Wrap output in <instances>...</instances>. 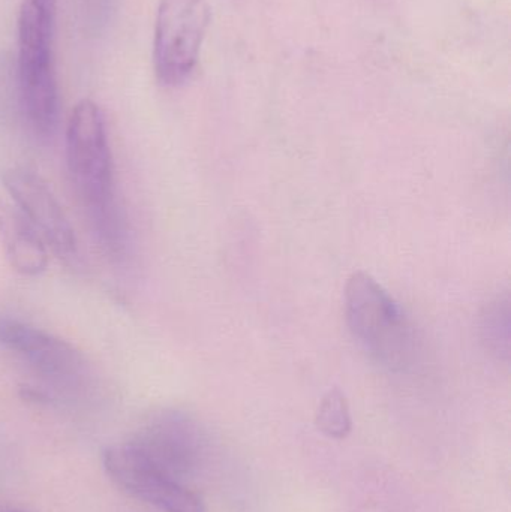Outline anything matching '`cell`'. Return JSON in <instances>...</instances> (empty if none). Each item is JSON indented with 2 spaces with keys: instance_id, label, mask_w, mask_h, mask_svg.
I'll return each instance as SVG.
<instances>
[{
  "instance_id": "obj_1",
  "label": "cell",
  "mask_w": 511,
  "mask_h": 512,
  "mask_svg": "<svg viewBox=\"0 0 511 512\" xmlns=\"http://www.w3.org/2000/svg\"><path fill=\"white\" fill-rule=\"evenodd\" d=\"M66 164L102 248L108 254L122 256L126 228L117 204L107 125L101 107L92 99H81L69 117Z\"/></svg>"
},
{
  "instance_id": "obj_2",
  "label": "cell",
  "mask_w": 511,
  "mask_h": 512,
  "mask_svg": "<svg viewBox=\"0 0 511 512\" xmlns=\"http://www.w3.org/2000/svg\"><path fill=\"white\" fill-rule=\"evenodd\" d=\"M57 0H21L17 21L18 86L30 128L51 137L59 122V89L54 69Z\"/></svg>"
},
{
  "instance_id": "obj_3",
  "label": "cell",
  "mask_w": 511,
  "mask_h": 512,
  "mask_svg": "<svg viewBox=\"0 0 511 512\" xmlns=\"http://www.w3.org/2000/svg\"><path fill=\"white\" fill-rule=\"evenodd\" d=\"M345 316L354 339L372 360L402 370L416 358L413 324L398 301L368 273L357 271L345 286Z\"/></svg>"
},
{
  "instance_id": "obj_4",
  "label": "cell",
  "mask_w": 511,
  "mask_h": 512,
  "mask_svg": "<svg viewBox=\"0 0 511 512\" xmlns=\"http://www.w3.org/2000/svg\"><path fill=\"white\" fill-rule=\"evenodd\" d=\"M210 23L207 0H161L156 12L153 65L159 83L179 87L189 80Z\"/></svg>"
},
{
  "instance_id": "obj_5",
  "label": "cell",
  "mask_w": 511,
  "mask_h": 512,
  "mask_svg": "<svg viewBox=\"0 0 511 512\" xmlns=\"http://www.w3.org/2000/svg\"><path fill=\"white\" fill-rule=\"evenodd\" d=\"M110 480L131 498L162 512H206L191 490L177 483L135 442L110 445L102 451Z\"/></svg>"
},
{
  "instance_id": "obj_6",
  "label": "cell",
  "mask_w": 511,
  "mask_h": 512,
  "mask_svg": "<svg viewBox=\"0 0 511 512\" xmlns=\"http://www.w3.org/2000/svg\"><path fill=\"white\" fill-rule=\"evenodd\" d=\"M3 186L45 245L63 258L77 256V239L71 222L39 174L27 168H11L3 174Z\"/></svg>"
},
{
  "instance_id": "obj_7",
  "label": "cell",
  "mask_w": 511,
  "mask_h": 512,
  "mask_svg": "<svg viewBox=\"0 0 511 512\" xmlns=\"http://www.w3.org/2000/svg\"><path fill=\"white\" fill-rule=\"evenodd\" d=\"M0 345L56 381H75L86 369L83 354L71 343L18 319L0 316Z\"/></svg>"
},
{
  "instance_id": "obj_8",
  "label": "cell",
  "mask_w": 511,
  "mask_h": 512,
  "mask_svg": "<svg viewBox=\"0 0 511 512\" xmlns=\"http://www.w3.org/2000/svg\"><path fill=\"white\" fill-rule=\"evenodd\" d=\"M0 236L12 267L23 276L47 270V245L21 213L0 209Z\"/></svg>"
},
{
  "instance_id": "obj_9",
  "label": "cell",
  "mask_w": 511,
  "mask_h": 512,
  "mask_svg": "<svg viewBox=\"0 0 511 512\" xmlns=\"http://www.w3.org/2000/svg\"><path fill=\"white\" fill-rule=\"evenodd\" d=\"M510 316L509 297L498 298L486 307L480 325L486 348L500 358L510 357Z\"/></svg>"
},
{
  "instance_id": "obj_10",
  "label": "cell",
  "mask_w": 511,
  "mask_h": 512,
  "mask_svg": "<svg viewBox=\"0 0 511 512\" xmlns=\"http://www.w3.org/2000/svg\"><path fill=\"white\" fill-rule=\"evenodd\" d=\"M317 427L333 439H345L353 429L347 399L338 388L330 390L317 411Z\"/></svg>"
},
{
  "instance_id": "obj_11",
  "label": "cell",
  "mask_w": 511,
  "mask_h": 512,
  "mask_svg": "<svg viewBox=\"0 0 511 512\" xmlns=\"http://www.w3.org/2000/svg\"><path fill=\"white\" fill-rule=\"evenodd\" d=\"M3 512H29V511L21 510V508H9V510L3 511Z\"/></svg>"
}]
</instances>
